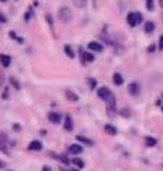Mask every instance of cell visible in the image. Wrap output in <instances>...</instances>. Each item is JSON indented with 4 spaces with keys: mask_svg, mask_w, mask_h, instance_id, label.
Returning a JSON list of instances; mask_svg holds the SVG:
<instances>
[{
    "mask_svg": "<svg viewBox=\"0 0 163 171\" xmlns=\"http://www.w3.org/2000/svg\"><path fill=\"white\" fill-rule=\"evenodd\" d=\"M126 20H128V24H129L130 27H135V26H138V24L142 21V14L141 13H138V11L129 13Z\"/></svg>",
    "mask_w": 163,
    "mask_h": 171,
    "instance_id": "1",
    "label": "cell"
},
{
    "mask_svg": "<svg viewBox=\"0 0 163 171\" xmlns=\"http://www.w3.org/2000/svg\"><path fill=\"white\" fill-rule=\"evenodd\" d=\"M58 17H60V20L63 23H70L71 17H72L71 10H70L68 7H61V9L58 10Z\"/></svg>",
    "mask_w": 163,
    "mask_h": 171,
    "instance_id": "2",
    "label": "cell"
},
{
    "mask_svg": "<svg viewBox=\"0 0 163 171\" xmlns=\"http://www.w3.org/2000/svg\"><path fill=\"white\" fill-rule=\"evenodd\" d=\"M0 151L4 154H9V146H7V136L4 133H0Z\"/></svg>",
    "mask_w": 163,
    "mask_h": 171,
    "instance_id": "3",
    "label": "cell"
},
{
    "mask_svg": "<svg viewBox=\"0 0 163 171\" xmlns=\"http://www.w3.org/2000/svg\"><path fill=\"white\" fill-rule=\"evenodd\" d=\"M105 102H107V107H108V110L114 112V110H115V105H116V99H115V96H114V93H111V95L105 99Z\"/></svg>",
    "mask_w": 163,
    "mask_h": 171,
    "instance_id": "4",
    "label": "cell"
},
{
    "mask_svg": "<svg viewBox=\"0 0 163 171\" xmlns=\"http://www.w3.org/2000/svg\"><path fill=\"white\" fill-rule=\"evenodd\" d=\"M128 91H129V93H132L133 96H136V95H139V92H141V85H139L138 82H132V84H129V86H128Z\"/></svg>",
    "mask_w": 163,
    "mask_h": 171,
    "instance_id": "5",
    "label": "cell"
},
{
    "mask_svg": "<svg viewBox=\"0 0 163 171\" xmlns=\"http://www.w3.org/2000/svg\"><path fill=\"white\" fill-rule=\"evenodd\" d=\"M111 93H112V92L109 91L107 86H102V88H99V89H98V96L101 98V99H104V100H105V99H107Z\"/></svg>",
    "mask_w": 163,
    "mask_h": 171,
    "instance_id": "6",
    "label": "cell"
},
{
    "mask_svg": "<svg viewBox=\"0 0 163 171\" xmlns=\"http://www.w3.org/2000/svg\"><path fill=\"white\" fill-rule=\"evenodd\" d=\"M41 149H43V144L38 140H33L31 143L29 144V150H31V151H40Z\"/></svg>",
    "mask_w": 163,
    "mask_h": 171,
    "instance_id": "7",
    "label": "cell"
},
{
    "mask_svg": "<svg viewBox=\"0 0 163 171\" xmlns=\"http://www.w3.org/2000/svg\"><path fill=\"white\" fill-rule=\"evenodd\" d=\"M0 62H1V65L4 68H7L11 64V57L7 55V54H0Z\"/></svg>",
    "mask_w": 163,
    "mask_h": 171,
    "instance_id": "8",
    "label": "cell"
},
{
    "mask_svg": "<svg viewBox=\"0 0 163 171\" xmlns=\"http://www.w3.org/2000/svg\"><path fill=\"white\" fill-rule=\"evenodd\" d=\"M88 48H89L91 51H97V53H101V51L104 50V47L99 43H97V41H91V43L88 44Z\"/></svg>",
    "mask_w": 163,
    "mask_h": 171,
    "instance_id": "9",
    "label": "cell"
},
{
    "mask_svg": "<svg viewBox=\"0 0 163 171\" xmlns=\"http://www.w3.org/2000/svg\"><path fill=\"white\" fill-rule=\"evenodd\" d=\"M81 58H82V62H92L95 58L91 53H87V51H81Z\"/></svg>",
    "mask_w": 163,
    "mask_h": 171,
    "instance_id": "10",
    "label": "cell"
},
{
    "mask_svg": "<svg viewBox=\"0 0 163 171\" xmlns=\"http://www.w3.org/2000/svg\"><path fill=\"white\" fill-rule=\"evenodd\" d=\"M48 120L51 122V123H60L61 122V115L60 113H55V112H51L50 115H48Z\"/></svg>",
    "mask_w": 163,
    "mask_h": 171,
    "instance_id": "11",
    "label": "cell"
},
{
    "mask_svg": "<svg viewBox=\"0 0 163 171\" xmlns=\"http://www.w3.org/2000/svg\"><path fill=\"white\" fill-rule=\"evenodd\" d=\"M82 151H84V147L79 144H72L70 147V153H72V154H81Z\"/></svg>",
    "mask_w": 163,
    "mask_h": 171,
    "instance_id": "12",
    "label": "cell"
},
{
    "mask_svg": "<svg viewBox=\"0 0 163 171\" xmlns=\"http://www.w3.org/2000/svg\"><path fill=\"white\" fill-rule=\"evenodd\" d=\"M105 133H108L111 136H115L118 133V129L115 127L114 125H105Z\"/></svg>",
    "mask_w": 163,
    "mask_h": 171,
    "instance_id": "13",
    "label": "cell"
},
{
    "mask_svg": "<svg viewBox=\"0 0 163 171\" xmlns=\"http://www.w3.org/2000/svg\"><path fill=\"white\" fill-rule=\"evenodd\" d=\"M64 127H65V130H68V132H71V130H72V119L70 118V116H65V119H64Z\"/></svg>",
    "mask_w": 163,
    "mask_h": 171,
    "instance_id": "14",
    "label": "cell"
},
{
    "mask_svg": "<svg viewBox=\"0 0 163 171\" xmlns=\"http://www.w3.org/2000/svg\"><path fill=\"white\" fill-rule=\"evenodd\" d=\"M114 84L115 85H122L123 84V78H122V75L121 74H114Z\"/></svg>",
    "mask_w": 163,
    "mask_h": 171,
    "instance_id": "15",
    "label": "cell"
},
{
    "mask_svg": "<svg viewBox=\"0 0 163 171\" xmlns=\"http://www.w3.org/2000/svg\"><path fill=\"white\" fill-rule=\"evenodd\" d=\"M65 96H67L68 100H74V102L78 100V95L74 93V92H71V91H67V92H65Z\"/></svg>",
    "mask_w": 163,
    "mask_h": 171,
    "instance_id": "16",
    "label": "cell"
},
{
    "mask_svg": "<svg viewBox=\"0 0 163 171\" xmlns=\"http://www.w3.org/2000/svg\"><path fill=\"white\" fill-rule=\"evenodd\" d=\"M64 51H65V54H67V57H68V58H74V57H75V53L72 51V48H71L70 45H65Z\"/></svg>",
    "mask_w": 163,
    "mask_h": 171,
    "instance_id": "17",
    "label": "cell"
},
{
    "mask_svg": "<svg viewBox=\"0 0 163 171\" xmlns=\"http://www.w3.org/2000/svg\"><path fill=\"white\" fill-rule=\"evenodd\" d=\"M155 30V24L152 21H148L145 24V33H148V34H150V33Z\"/></svg>",
    "mask_w": 163,
    "mask_h": 171,
    "instance_id": "18",
    "label": "cell"
},
{
    "mask_svg": "<svg viewBox=\"0 0 163 171\" xmlns=\"http://www.w3.org/2000/svg\"><path fill=\"white\" fill-rule=\"evenodd\" d=\"M72 164L75 165V167H78V168H82L84 167V161L81 160V159H78V157H75V159H72Z\"/></svg>",
    "mask_w": 163,
    "mask_h": 171,
    "instance_id": "19",
    "label": "cell"
},
{
    "mask_svg": "<svg viewBox=\"0 0 163 171\" xmlns=\"http://www.w3.org/2000/svg\"><path fill=\"white\" fill-rule=\"evenodd\" d=\"M72 1H74L75 7H78V9H82V7L87 6V0H72Z\"/></svg>",
    "mask_w": 163,
    "mask_h": 171,
    "instance_id": "20",
    "label": "cell"
},
{
    "mask_svg": "<svg viewBox=\"0 0 163 171\" xmlns=\"http://www.w3.org/2000/svg\"><path fill=\"white\" fill-rule=\"evenodd\" d=\"M145 143H146L148 147H152V146L156 144V139H153V137H146V139H145Z\"/></svg>",
    "mask_w": 163,
    "mask_h": 171,
    "instance_id": "21",
    "label": "cell"
},
{
    "mask_svg": "<svg viewBox=\"0 0 163 171\" xmlns=\"http://www.w3.org/2000/svg\"><path fill=\"white\" fill-rule=\"evenodd\" d=\"M77 140H78V141H81V143H85V144H88V146H92V141H91V140H88L87 137H82V136H77Z\"/></svg>",
    "mask_w": 163,
    "mask_h": 171,
    "instance_id": "22",
    "label": "cell"
},
{
    "mask_svg": "<svg viewBox=\"0 0 163 171\" xmlns=\"http://www.w3.org/2000/svg\"><path fill=\"white\" fill-rule=\"evenodd\" d=\"M121 116H123V118H129L130 116V112L128 110V109H122V110H119Z\"/></svg>",
    "mask_w": 163,
    "mask_h": 171,
    "instance_id": "23",
    "label": "cell"
},
{
    "mask_svg": "<svg viewBox=\"0 0 163 171\" xmlns=\"http://www.w3.org/2000/svg\"><path fill=\"white\" fill-rule=\"evenodd\" d=\"M146 9L149 11L153 10V0H146Z\"/></svg>",
    "mask_w": 163,
    "mask_h": 171,
    "instance_id": "24",
    "label": "cell"
},
{
    "mask_svg": "<svg viewBox=\"0 0 163 171\" xmlns=\"http://www.w3.org/2000/svg\"><path fill=\"white\" fill-rule=\"evenodd\" d=\"M3 84H4V75L0 71V86H3Z\"/></svg>",
    "mask_w": 163,
    "mask_h": 171,
    "instance_id": "25",
    "label": "cell"
},
{
    "mask_svg": "<svg viewBox=\"0 0 163 171\" xmlns=\"http://www.w3.org/2000/svg\"><path fill=\"white\" fill-rule=\"evenodd\" d=\"M89 85H91V88H94V86L97 85V81L92 79V78H89Z\"/></svg>",
    "mask_w": 163,
    "mask_h": 171,
    "instance_id": "26",
    "label": "cell"
},
{
    "mask_svg": "<svg viewBox=\"0 0 163 171\" xmlns=\"http://www.w3.org/2000/svg\"><path fill=\"white\" fill-rule=\"evenodd\" d=\"M10 81H11V84H13V85H14V86H16V88H17V89H19V88H20V85H19V84H17V81H16V79H14V78H11Z\"/></svg>",
    "mask_w": 163,
    "mask_h": 171,
    "instance_id": "27",
    "label": "cell"
},
{
    "mask_svg": "<svg viewBox=\"0 0 163 171\" xmlns=\"http://www.w3.org/2000/svg\"><path fill=\"white\" fill-rule=\"evenodd\" d=\"M159 50H163V35L159 38Z\"/></svg>",
    "mask_w": 163,
    "mask_h": 171,
    "instance_id": "28",
    "label": "cell"
},
{
    "mask_svg": "<svg viewBox=\"0 0 163 171\" xmlns=\"http://www.w3.org/2000/svg\"><path fill=\"white\" fill-rule=\"evenodd\" d=\"M60 160H63V163H64V164H70V161L67 160V157H65V156H61V157H60Z\"/></svg>",
    "mask_w": 163,
    "mask_h": 171,
    "instance_id": "29",
    "label": "cell"
},
{
    "mask_svg": "<svg viewBox=\"0 0 163 171\" xmlns=\"http://www.w3.org/2000/svg\"><path fill=\"white\" fill-rule=\"evenodd\" d=\"M6 21H7V19H6V17L0 13V23H6Z\"/></svg>",
    "mask_w": 163,
    "mask_h": 171,
    "instance_id": "30",
    "label": "cell"
},
{
    "mask_svg": "<svg viewBox=\"0 0 163 171\" xmlns=\"http://www.w3.org/2000/svg\"><path fill=\"white\" fill-rule=\"evenodd\" d=\"M155 48H156V47H155V45H150V47H149V53H153V51H155Z\"/></svg>",
    "mask_w": 163,
    "mask_h": 171,
    "instance_id": "31",
    "label": "cell"
},
{
    "mask_svg": "<svg viewBox=\"0 0 163 171\" xmlns=\"http://www.w3.org/2000/svg\"><path fill=\"white\" fill-rule=\"evenodd\" d=\"M43 171H51V168H50V167H47V165H44V167H43Z\"/></svg>",
    "mask_w": 163,
    "mask_h": 171,
    "instance_id": "32",
    "label": "cell"
},
{
    "mask_svg": "<svg viewBox=\"0 0 163 171\" xmlns=\"http://www.w3.org/2000/svg\"><path fill=\"white\" fill-rule=\"evenodd\" d=\"M24 19H26V20H30V13H26V16H24Z\"/></svg>",
    "mask_w": 163,
    "mask_h": 171,
    "instance_id": "33",
    "label": "cell"
},
{
    "mask_svg": "<svg viewBox=\"0 0 163 171\" xmlns=\"http://www.w3.org/2000/svg\"><path fill=\"white\" fill-rule=\"evenodd\" d=\"M10 37H11V38H17V37H16V34H14V31H10Z\"/></svg>",
    "mask_w": 163,
    "mask_h": 171,
    "instance_id": "34",
    "label": "cell"
},
{
    "mask_svg": "<svg viewBox=\"0 0 163 171\" xmlns=\"http://www.w3.org/2000/svg\"><path fill=\"white\" fill-rule=\"evenodd\" d=\"M13 127H14V130H19V129H20V126H19V125H14Z\"/></svg>",
    "mask_w": 163,
    "mask_h": 171,
    "instance_id": "35",
    "label": "cell"
},
{
    "mask_svg": "<svg viewBox=\"0 0 163 171\" xmlns=\"http://www.w3.org/2000/svg\"><path fill=\"white\" fill-rule=\"evenodd\" d=\"M159 4H160V7L163 9V0H159Z\"/></svg>",
    "mask_w": 163,
    "mask_h": 171,
    "instance_id": "36",
    "label": "cell"
},
{
    "mask_svg": "<svg viewBox=\"0 0 163 171\" xmlns=\"http://www.w3.org/2000/svg\"><path fill=\"white\" fill-rule=\"evenodd\" d=\"M1 167H3V161L0 160V168H1Z\"/></svg>",
    "mask_w": 163,
    "mask_h": 171,
    "instance_id": "37",
    "label": "cell"
},
{
    "mask_svg": "<svg viewBox=\"0 0 163 171\" xmlns=\"http://www.w3.org/2000/svg\"><path fill=\"white\" fill-rule=\"evenodd\" d=\"M0 1H7V0H0Z\"/></svg>",
    "mask_w": 163,
    "mask_h": 171,
    "instance_id": "38",
    "label": "cell"
},
{
    "mask_svg": "<svg viewBox=\"0 0 163 171\" xmlns=\"http://www.w3.org/2000/svg\"><path fill=\"white\" fill-rule=\"evenodd\" d=\"M72 171H78V170H72Z\"/></svg>",
    "mask_w": 163,
    "mask_h": 171,
    "instance_id": "39",
    "label": "cell"
},
{
    "mask_svg": "<svg viewBox=\"0 0 163 171\" xmlns=\"http://www.w3.org/2000/svg\"><path fill=\"white\" fill-rule=\"evenodd\" d=\"M162 112H163V107H162Z\"/></svg>",
    "mask_w": 163,
    "mask_h": 171,
    "instance_id": "40",
    "label": "cell"
},
{
    "mask_svg": "<svg viewBox=\"0 0 163 171\" xmlns=\"http://www.w3.org/2000/svg\"><path fill=\"white\" fill-rule=\"evenodd\" d=\"M162 20H163V17H162Z\"/></svg>",
    "mask_w": 163,
    "mask_h": 171,
    "instance_id": "41",
    "label": "cell"
}]
</instances>
